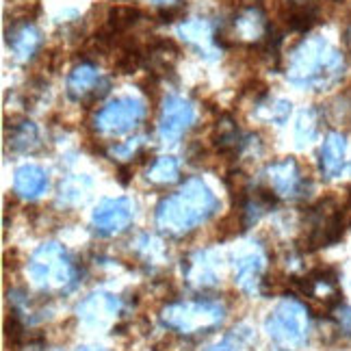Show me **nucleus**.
I'll use <instances>...</instances> for the list:
<instances>
[{"label":"nucleus","mask_w":351,"mask_h":351,"mask_svg":"<svg viewBox=\"0 0 351 351\" xmlns=\"http://www.w3.org/2000/svg\"><path fill=\"white\" fill-rule=\"evenodd\" d=\"M219 210V199L202 178L186 180L178 191L158 202L154 221L160 232L184 237Z\"/></svg>","instance_id":"obj_1"},{"label":"nucleus","mask_w":351,"mask_h":351,"mask_svg":"<svg viewBox=\"0 0 351 351\" xmlns=\"http://www.w3.org/2000/svg\"><path fill=\"white\" fill-rule=\"evenodd\" d=\"M345 74V59L323 37H308L297 46L287 65V76L297 87L328 89Z\"/></svg>","instance_id":"obj_2"},{"label":"nucleus","mask_w":351,"mask_h":351,"mask_svg":"<svg viewBox=\"0 0 351 351\" xmlns=\"http://www.w3.org/2000/svg\"><path fill=\"white\" fill-rule=\"evenodd\" d=\"M29 278L44 293H65L76 285L78 267L63 245L44 243L31 256Z\"/></svg>","instance_id":"obj_3"},{"label":"nucleus","mask_w":351,"mask_h":351,"mask_svg":"<svg viewBox=\"0 0 351 351\" xmlns=\"http://www.w3.org/2000/svg\"><path fill=\"white\" fill-rule=\"evenodd\" d=\"M226 319V308L213 300L173 302L160 310V323L182 336H199L217 330Z\"/></svg>","instance_id":"obj_4"},{"label":"nucleus","mask_w":351,"mask_h":351,"mask_svg":"<svg viewBox=\"0 0 351 351\" xmlns=\"http://www.w3.org/2000/svg\"><path fill=\"white\" fill-rule=\"evenodd\" d=\"M265 330L278 345L300 347L310 334V310L295 297H287L269 313Z\"/></svg>","instance_id":"obj_5"},{"label":"nucleus","mask_w":351,"mask_h":351,"mask_svg":"<svg viewBox=\"0 0 351 351\" xmlns=\"http://www.w3.org/2000/svg\"><path fill=\"white\" fill-rule=\"evenodd\" d=\"M145 117V104L143 100L134 96L115 98L106 106L98 111L93 124L100 134H109V137H117V134H126L137 128Z\"/></svg>","instance_id":"obj_6"},{"label":"nucleus","mask_w":351,"mask_h":351,"mask_svg":"<svg viewBox=\"0 0 351 351\" xmlns=\"http://www.w3.org/2000/svg\"><path fill=\"white\" fill-rule=\"evenodd\" d=\"M134 221V204L128 197H106L93 208L91 223L102 237H115L124 232Z\"/></svg>","instance_id":"obj_7"},{"label":"nucleus","mask_w":351,"mask_h":351,"mask_svg":"<svg viewBox=\"0 0 351 351\" xmlns=\"http://www.w3.org/2000/svg\"><path fill=\"white\" fill-rule=\"evenodd\" d=\"M265 176H267L269 189H271L278 197L300 199L306 195L308 186H310L295 158L274 160V163L267 167Z\"/></svg>","instance_id":"obj_8"},{"label":"nucleus","mask_w":351,"mask_h":351,"mask_svg":"<svg viewBox=\"0 0 351 351\" xmlns=\"http://www.w3.org/2000/svg\"><path fill=\"white\" fill-rule=\"evenodd\" d=\"M193 121L195 109L191 102L180 96H167L158 117V137L167 143H176L193 126Z\"/></svg>","instance_id":"obj_9"},{"label":"nucleus","mask_w":351,"mask_h":351,"mask_svg":"<svg viewBox=\"0 0 351 351\" xmlns=\"http://www.w3.org/2000/svg\"><path fill=\"white\" fill-rule=\"evenodd\" d=\"M265 254L258 245H252L245 250H239V254H234V282L237 287L247 293L254 295L258 293L263 287V276H265Z\"/></svg>","instance_id":"obj_10"},{"label":"nucleus","mask_w":351,"mask_h":351,"mask_svg":"<svg viewBox=\"0 0 351 351\" xmlns=\"http://www.w3.org/2000/svg\"><path fill=\"white\" fill-rule=\"evenodd\" d=\"M109 91V80H104L91 63H80L67 76V93L78 102H96Z\"/></svg>","instance_id":"obj_11"},{"label":"nucleus","mask_w":351,"mask_h":351,"mask_svg":"<svg viewBox=\"0 0 351 351\" xmlns=\"http://www.w3.org/2000/svg\"><path fill=\"white\" fill-rule=\"evenodd\" d=\"M300 291L308 300L330 308L332 313L341 304V291H339V285H336V276L332 271L310 274L308 278L300 280Z\"/></svg>","instance_id":"obj_12"},{"label":"nucleus","mask_w":351,"mask_h":351,"mask_svg":"<svg viewBox=\"0 0 351 351\" xmlns=\"http://www.w3.org/2000/svg\"><path fill=\"white\" fill-rule=\"evenodd\" d=\"M217 269H219V258L213 252L204 250L189 256L186 263L182 265V274L191 287L206 289V287H215L219 282Z\"/></svg>","instance_id":"obj_13"},{"label":"nucleus","mask_w":351,"mask_h":351,"mask_svg":"<svg viewBox=\"0 0 351 351\" xmlns=\"http://www.w3.org/2000/svg\"><path fill=\"white\" fill-rule=\"evenodd\" d=\"M121 302L111 293H91L78 304V315L89 326H104L119 315Z\"/></svg>","instance_id":"obj_14"},{"label":"nucleus","mask_w":351,"mask_h":351,"mask_svg":"<svg viewBox=\"0 0 351 351\" xmlns=\"http://www.w3.org/2000/svg\"><path fill=\"white\" fill-rule=\"evenodd\" d=\"M321 171L328 180L339 178L347 165V139L341 132H330L321 145Z\"/></svg>","instance_id":"obj_15"},{"label":"nucleus","mask_w":351,"mask_h":351,"mask_svg":"<svg viewBox=\"0 0 351 351\" xmlns=\"http://www.w3.org/2000/svg\"><path fill=\"white\" fill-rule=\"evenodd\" d=\"M7 44L18 61H29L37 52L39 44H42V33H39L37 26L31 22L13 24L11 31L7 33Z\"/></svg>","instance_id":"obj_16"},{"label":"nucleus","mask_w":351,"mask_h":351,"mask_svg":"<svg viewBox=\"0 0 351 351\" xmlns=\"http://www.w3.org/2000/svg\"><path fill=\"white\" fill-rule=\"evenodd\" d=\"M48 176L39 165H22L13 176V191L24 199H37L46 191Z\"/></svg>","instance_id":"obj_17"},{"label":"nucleus","mask_w":351,"mask_h":351,"mask_svg":"<svg viewBox=\"0 0 351 351\" xmlns=\"http://www.w3.org/2000/svg\"><path fill=\"white\" fill-rule=\"evenodd\" d=\"M234 31L239 33L241 39H247V42H258V39L267 37L269 26H267L263 13L258 9H247L237 18Z\"/></svg>","instance_id":"obj_18"},{"label":"nucleus","mask_w":351,"mask_h":351,"mask_svg":"<svg viewBox=\"0 0 351 351\" xmlns=\"http://www.w3.org/2000/svg\"><path fill=\"white\" fill-rule=\"evenodd\" d=\"M145 178H147V182L158 184V186H167V184L178 182L180 180L178 160H176L173 156H158L150 165V169H147Z\"/></svg>","instance_id":"obj_19"},{"label":"nucleus","mask_w":351,"mask_h":351,"mask_svg":"<svg viewBox=\"0 0 351 351\" xmlns=\"http://www.w3.org/2000/svg\"><path fill=\"white\" fill-rule=\"evenodd\" d=\"M256 343V336L252 332V328L241 326L237 330H232L230 334H226L223 339L210 347L208 351H250V347Z\"/></svg>","instance_id":"obj_20"},{"label":"nucleus","mask_w":351,"mask_h":351,"mask_svg":"<svg viewBox=\"0 0 351 351\" xmlns=\"http://www.w3.org/2000/svg\"><path fill=\"white\" fill-rule=\"evenodd\" d=\"M11 147L18 152H33L39 147V130L33 121H22L11 132Z\"/></svg>","instance_id":"obj_21"},{"label":"nucleus","mask_w":351,"mask_h":351,"mask_svg":"<svg viewBox=\"0 0 351 351\" xmlns=\"http://www.w3.org/2000/svg\"><path fill=\"white\" fill-rule=\"evenodd\" d=\"M180 35L189 44H193L197 48H206L213 39V29L206 20H191L180 26Z\"/></svg>","instance_id":"obj_22"},{"label":"nucleus","mask_w":351,"mask_h":351,"mask_svg":"<svg viewBox=\"0 0 351 351\" xmlns=\"http://www.w3.org/2000/svg\"><path fill=\"white\" fill-rule=\"evenodd\" d=\"M315 132H317V113L313 109H308L300 115L297 119V128H295V137L300 145H306L315 139Z\"/></svg>","instance_id":"obj_23"},{"label":"nucleus","mask_w":351,"mask_h":351,"mask_svg":"<svg viewBox=\"0 0 351 351\" xmlns=\"http://www.w3.org/2000/svg\"><path fill=\"white\" fill-rule=\"evenodd\" d=\"M334 319H336V326H339V330L351 339V308L349 306H339L334 310Z\"/></svg>","instance_id":"obj_24"},{"label":"nucleus","mask_w":351,"mask_h":351,"mask_svg":"<svg viewBox=\"0 0 351 351\" xmlns=\"http://www.w3.org/2000/svg\"><path fill=\"white\" fill-rule=\"evenodd\" d=\"M141 143H143V139H130L128 143H121V145L111 147V154H115L117 158H130L132 154H137Z\"/></svg>","instance_id":"obj_25"},{"label":"nucleus","mask_w":351,"mask_h":351,"mask_svg":"<svg viewBox=\"0 0 351 351\" xmlns=\"http://www.w3.org/2000/svg\"><path fill=\"white\" fill-rule=\"evenodd\" d=\"M152 3L160 9V16L163 18H171L176 13H180V7L184 0H152Z\"/></svg>","instance_id":"obj_26"},{"label":"nucleus","mask_w":351,"mask_h":351,"mask_svg":"<svg viewBox=\"0 0 351 351\" xmlns=\"http://www.w3.org/2000/svg\"><path fill=\"white\" fill-rule=\"evenodd\" d=\"M345 42H347V46H349V50H351V26H349V31H347V35H345Z\"/></svg>","instance_id":"obj_27"},{"label":"nucleus","mask_w":351,"mask_h":351,"mask_svg":"<svg viewBox=\"0 0 351 351\" xmlns=\"http://www.w3.org/2000/svg\"><path fill=\"white\" fill-rule=\"evenodd\" d=\"M80 351H106V349H98V347H83Z\"/></svg>","instance_id":"obj_28"}]
</instances>
